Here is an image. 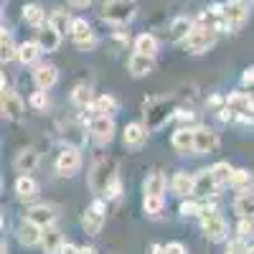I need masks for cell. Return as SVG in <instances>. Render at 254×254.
<instances>
[{
  "label": "cell",
  "mask_w": 254,
  "mask_h": 254,
  "mask_svg": "<svg viewBox=\"0 0 254 254\" xmlns=\"http://www.w3.org/2000/svg\"><path fill=\"white\" fill-rule=\"evenodd\" d=\"M79 252H81L79 247H74L71 242H66V244L61 247V252H59V254H79Z\"/></svg>",
  "instance_id": "cell-45"
},
{
  "label": "cell",
  "mask_w": 254,
  "mask_h": 254,
  "mask_svg": "<svg viewBox=\"0 0 254 254\" xmlns=\"http://www.w3.org/2000/svg\"><path fill=\"white\" fill-rule=\"evenodd\" d=\"M216 188H219V183H216L214 173H211V168H206V171H198V173H196L193 196H201V198L214 196V193H216Z\"/></svg>",
  "instance_id": "cell-16"
},
{
  "label": "cell",
  "mask_w": 254,
  "mask_h": 254,
  "mask_svg": "<svg viewBox=\"0 0 254 254\" xmlns=\"http://www.w3.org/2000/svg\"><path fill=\"white\" fill-rule=\"evenodd\" d=\"M226 107L234 112V115L249 120V117H254V97L247 94V92H231L226 97Z\"/></svg>",
  "instance_id": "cell-9"
},
{
  "label": "cell",
  "mask_w": 254,
  "mask_h": 254,
  "mask_svg": "<svg viewBox=\"0 0 254 254\" xmlns=\"http://www.w3.org/2000/svg\"><path fill=\"white\" fill-rule=\"evenodd\" d=\"M201 226H203V234L208 242H224L226 234H229V226L224 221V216H219L216 211H211L203 206L201 211Z\"/></svg>",
  "instance_id": "cell-5"
},
{
  "label": "cell",
  "mask_w": 254,
  "mask_h": 254,
  "mask_svg": "<svg viewBox=\"0 0 254 254\" xmlns=\"http://www.w3.org/2000/svg\"><path fill=\"white\" fill-rule=\"evenodd\" d=\"M226 254H249V244H247V239H242V237L231 239L229 247H226Z\"/></svg>",
  "instance_id": "cell-40"
},
{
  "label": "cell",
  "mask_w": 254,
  "mask_h": 254,
  "mask_svg": "<svg viewBox=\"0 0 254 254\" xmlns=\"http://www.w3.org/2000/svg\"><path fill=\"white\" fill-rule=\"evenodd\" d=\"M41 54H44V49H41L38 41H26V44H20V46H18V56H15V59L23 64V66H31V64L38 61Z\"/></svg>",
  "instance_id": "cell-23"
},
{
  "label": "cell",
  "mask_w": 254,
  "mask_h": 254,
  "mask_svg": "<svg viewBox=\"0 0 254 254\" xmlns=\"http://www.w3.org/2000/svg\"><path fill=\"white\" fill-rule=\"evenodd\" d=\"M252 173L247 171V168H239V171H234V178H231V186H234L237 190H239V193H242V190H249L252 188Z\"/></svg>",
  "instance_id": "cell-37"
},
{
  "label": "cell",
  "mask_w": 254,
  "mask_h": 254,
  "mask_svg": "<svg viewBox=\"0 0 254 254\" xmlns=\"http://www.w3.org/2000/svg\"><path fill=\"white\" fill-rule=\"evenodd\" d=\"M211 173H214V178H216V183H219V188H221V186H229V183H231V178H234V168L221 160V163H216V165H211Z\"/></svg>",
  "instance_id": "cell-35"
},
{
  "label": "cell",
  "mask_w": 254,
  "mask_h": 254,
  "mask_svg": "<svg viewBox=\"0 0 254 254\" xmlns=\"http://www.w3.org/2000/svg\"><path fill=\"white\" fill-rule=\"evenodd\" d=\"M15 193H18L20 198H33V196L38 193V183H36L31 176H18V181H15Z\"/></svg>",
  "instance_id": "cell-33"
},
{
  "label": "cell",
  "mask_w": 254,
  "mask_h": 254,
  "mask_svg": "<svg viewBox=\"0 0 254 254\" xmlns=\"http://www.w3.org/2000/svg\"><path fill=\"white\" fill-rule=\"evenodd\" d=\"M145 214H150V216H160V211L165 206V198L163 196H145Z\"/></svg>",
  "instance_id": "cell-38"
},
{
  "label": "cell",
  "mask_w": 254,
  "mask_h": 254,
  "mask_svg": "<svg viewBox=\"0 0 254 254\" xmlns=\"http://www.w3.org/2000/svg\"><path fill=\"white\" fill-rule=\"evenodd\" d=\"M120 196H122V181L115 178V181L110 183V188L104 190V198H107V201H115V198H120Z\"/></svg>",
  "instance_id": "cell-43"
},
{
  "label": "cell",
  "mask_w": 254,
  "mask_h": 254,
  "mask_svg": "<svg viewBox=\"0 0 254 254\" xmlns=\"http://www.w3.org/2000/svg\"><path fill=\"white\" fill-rule=\"evenodd\" d=\"M33 81H36V87L41 92H49L59 81V69L51 66V64H38V66L33 69Z\"/></svg>",
  "instance_id": "cell-11"
},
{
  "label": "cell",
  "mask_w": 254,
  "mask_h": 254,
  "mask_svg": "<svg viewBox=\"0 0 254 254\" xmlns=\"http://www.w3.org/2000/svg\"><path fill=\"white\" fill-rule=\"evenodd\" d=\"M104 214H107V206H104L102 198H97V201L81 214V226H84V231H87L89 237H97L99 231H102V226H104Z\"/></svg>",
  "instance_id": "cell-7"
},
{
  "label": "cell",
  "mask_w": 254,
  "mask_h": 254,
  "mask_svg": "<svg viewBox=\"0 0 254 254\" xmlns=\"http://www.w3.org/2000/svg\"><path fill=\"white\" fill-rule=\"evenodd\" d=\"M89 132L97 145H110L115 137V120L110 115H94L89 122Z\"/></svg>",
  "instance_id": "cell-8"
},
{
  "label": "cell",
  "mask_w": 254,
  "mask_h": 254,
  "mask_svg": "<svg viewBox=\"0 0 254 254\" xmlns=\"http://www.w3.org/2000/svg\"><path fill=\"white\" fill-rule=\"evenodd\" d=\"M193 20H190L188 15H178L173 23H171V31H168V38L173 41V44H183V41L190 36V31H193Z\"/></svg>",
  "instance_id": "cell-20"
},
{
  "label": "cell",
  "mask_w": 254,
  "mask_h": 254,
  "mask_svg": "<svg viewBox=\"0 0 254 254\" xmlns=\"http://www.w3.org/2000/svg\"><path fill=\"white\" fill-rule=\"evenodd\" d=\"M193 186H196V176H190L186 171L173 176V193H178L181 198L186 196H193Z\"/></svg>",
  "instance_id": "cell-25"
},
{
  "label": "cell",
  "mask_w": 254,
  "mask_h": 254,
  "mask_svg": "<svg viewBox=\"0 0 254 254\" xmlns=\"http://www.w3.org/2000/svg\"><path fill=\"white\" fill-rule=\"evenodd\" d=\"M31 107L44 112V110L49 107V97H46V92H41V89H38V92H33V94H31Z\"/></svg>",
  "instance_id": "cell-42"
},
{
  "label": "cell",
  "mask_w": 254,
  "mask_h": 254,
  "mask_svg": "<svg viewBox=\"0 0 254 254\" xmlns=\"http://www.w3.org/2000/svg\"><path fill=\"white\" fill-rule=\"evenodd\" d=\"M219 120H221V122H226V120H234V112H231L229 107H224V110H219Z\"/></svg>",
  "instance_id": "cell-47"
},
{
  "label": "cell",
  "mask_w": 254,
  "mask_h": 254,
  "mask_svg": "<svg viewBox=\"0 0 254 254\" xmlns=\"http://www.w3.org/2000/svg\"><path fill=\"white\" fill-rule=\"evenodd\" d=\"M234 211L239 214V219L254 216V190H242V193L234 198Z\"/></svg>",
  "instance_id": "cell-27"
},
{
  "label": "cell",
  "mask_w": 254,
  "mask_h": 254,
  "mask_svg": "<svg viewBox=\"0 0 254 254\" xmlns=\"http://www.w3.org/2000/svg\"><path fill=\"white\" fill-rule=\"evenodd\" d=\"M135 10H137V0H104L102 3V20L122 26V23L135 18Z\"/></svg>",
  "instance_id": "cell-3"
},
{
  "label": "cell",
  "mask_w": 254,
  "mask_h": 254,
  "mask_svg": "<svg viewBox=\"0 0 254 254\" xmlns=\"http://www.w3.org/2000/svg\"><path fill=\"white\" fill-rule=\"evenodd\" d=\"M135 54H145V56H155L158 54V38L150 33H140L135 38Z\"/></svg>",
  "instance_id": "cell-30"
},
{
  "label": "cell",
  "mask_w": 254,
  "mask_h": 254,
  "mask_svg": "<svg viewBox=\"0 0 254 254\" xmlns=\"http://www.w3.org/2000/svg\"><path fill=\"white\" fill-rule=\"evenodd\" d=\"M203 206L196 203V201H183L181 203V216H201Z\"/></svg>",
  "instance_id": "cell-41"
},
{
  "label": "cell",
  "mask_w": 254,
  "mask_h": 254,
  "mask_svg": "<svg viewBox=\"0 0 254 254\" xmlns=\"http://www.w3.org/2000/svg\"><path fill=\"white\" fill-rule=\"evenodd\" d=\"M79 254H94V249H92V247H87V249H81Z\"/></svg>",
  "instance_id": "cell-50"
},
{
  "label": "cell",
  "mask_w": 254,
  "mask_h": 254,
  "mask_svg": "<svg viewBox=\"0 0 254 254\" xmlns=\"http://www.w3.org/2000/svg\"><path fill=\"white\" fill-rule=\"evenodd\" d=\"M214 44H216V31H214V26H196L193 31H190V36L183 41V49H186L188 54H203V51H208Z\"/></svg>",
  "instance_id": "cell-4"
},
{
  "label": "cell",
  "mask_w": 254,
  "mask_h": 254,
  "mask_svg": "<svg viewBox=\"0 0 254 254\" xmlns=\"http://www.w3.org/2000/svg\"><path fill=\"white\" fill-rule=\"evenodd\" d=\"M176 115H178V107L173 99H150L145 107V127L147 130H158Z\"/></svg>",
  "instance_id": "cell-2"
},
{
  "label": "cell",
  "mask_w": 254,
  "mask_h": 254,
  "mask_svg": "<svg viewBox=\"0 0 254 254\" xmlns=\"http://www.w3.org/2000/svg\"><path fill=\"white\" fill-rule=\"evenodd\" d=\"M165 252H168V254H188V249H186L181 242H171V244H165Z\"/></svg>",
  "instance_id": "cell-44"
},
{
  "label": "cell",
  "mask_w": 254,
  "mask_h": 254,
  "mask_svg": "<svg viewBox=\"0 0 254 254\" xmlns=\"http://www.w3.org/2000/svg\"><path fill=\"white\" fill-rule=\"evenodd\" d=\"M150 252H153V254H168L163 244H153V249H150Z\"/></svg>",
  "instance_id": "cell-49"
},
{
  "label": "cell",
  "mask_w": 254,
  "mask_h": 254,
  "mask_svg": "<svg viewBox=\"0 0 254 254\" xmlns=\"http://www.w3.org/2000/svg\"><path fill=\"white\" fill-rule=\"evenodd\" d=\"M237 231H239V237H242V239H252V237H254V216H249V219H239Z\"/></svg>",
  "instance_id": "cell-39"
},
{
  "label": "cell",
  "mask_w": 254,
  "mask_h": 254,
  "mask_svg": "<svg viewBox=\"0 0 254 254\" xmlns=\"http://www.w3.org/2000/svg\"><path fill=\"white\" fill-rule=\"evenodd\" d=\"M23 20H26L28 26H33V28H41V26L49 23V20H46V10L41 8L38 3H28L23 8Z\"/></svg>",
  "instance_id": "cell-28"
},
{
  "label": "cell",
  "mask_w": 254,
  "mask_h": 254,
  "mask_svg": "<svg viewBox=\"0 0 254 254\" xmlns=\"http://www.w3.org/2000/svg\"><path fill=\"white\" fill-rule=\"evenodd\" d=\"M71 102L76 104V107H81V110L92 107V104H94V94H92L89 84H79V87L71 92Z\"/></svg>",
  "instance_id": "cell-31"
},
{
  "label": "cell",
  "mask_w": 254,
  "mask_h": 254,
  "mask_svg": "<svg viewBox=\"0 0 254 254\" xmlns=\"http://www.w3.org/2000/svg\"><path fill=\"white\" fill-rule=\"evenodd\" d=\"M41 247H44L46 254H59L61 247H64V237L56 226H49L44 229V239H41Z\"/></svg>",
  "instance_id": "cell-26"
},
{
  "label": "cell",
  "mask_w": 254,
  "mask_h": 254,
  "mask_svg": "<svg viewBox=\"0 0 254 254\" xmlns=\"http://www.w3.org/2000/svg\"><path fill=\"white\" fill-rule=\"evenodd\" d=\"M41 239H44V229L41 226H36L33 221H23L18 226V242L23 244V247H36V244H41Z\"/></svg>",
  "instance_id": "cell-19"
},
{
  "label": "cell",
  "mask_w": 254,
  "mask_h": 254,
  "mask_svg": "<svg viewBox=\"0 0 254 254\" xmlns=\"http://www.w3.org/2000/svg\"><path fill=\"white\" fill-rule=\"evenodd\" d=\"M249 254H254V249H249Z\"/></svg>",
  "instance_id": "cell-51"
},
{
  "label": "cell",
  "mask_w": 254,
  "mask_h": 254,
  "mask_svg": "<svg viewBox=\"0 0 254 254\" xmlns=\"http://www.w3.org/2000/svg\"><path fill=\"white\" fill-rule=\"evenodd\" d=\"M147 127L140 125V122H130V125H125V145L127 147H140L145 140H147Z\"/></svg>",
  "instance_id": "cell-22"
},
{
  "label": "cell",
  "mask_w": 254,
  "mask_h": 254,
  "mask_svg": "<svg viewBox=\"0 0 254 254\" xmlns=\"http://www.w3.org/2000/svg\"><path fill=\"white\" fill-rule=\"evenodd\" d=\"M36 41L41 44V49H44L46 54H54V51L61 46V33H59L51 23H46V26H41V28H38Z\"/></svg>",
  "instance_id": "cell-18"
},
{
  "label": "cell",
  "mask_w": 254,
  "mask_h": 254,
  "mask_svg": "<svg viewBox=\"0 0 254 254\" xmlns=\"http://www.w3.org/2000/svg\"><path fill=\"white\" fill-rule=\"evenodd\" d=\"M181 122H190V120H193V112H190V110H178V115H176Z\"/></svg>",
  "instance_id": "cell-46"
},
{
  "label": "cell",
  "mask_w": 254,
  "mask_h": 254,
  "mask_svg": "<svg viewBox=\"0 0 254 254\" xmlns=\"http://www.w3.org/2000/svg\"><path fill=\"white\" fill-rule=\"evenodd\" d=\"M120 178L117 176V160L115 158H97L92 171H89V188L92 193L97 196H104V190L110 188V183Z\"/></svg>",
  "instance_id": "cell-1"
},
{
  "label": "cell",
  "mask_w": 254,
  "mask_h": 254,
  "mask_svg": "<svg viewBox=\"0 0 254 254\" xmlns=\"http://www.w3.org/2000/svg\"><path fill=\"white\" fill-rule=\"evenodd\" d=\"M3 115L5 120H13V122L23 117V102H20V97L13 89L5 87V79H3Z\"/></svg>",
  "instance_id": "cell-10"
},
{
  "label": "cell",
  "mask_w": 254,
  "mask_h": 254,
  "mask_svg": "<svg viewBox=\"0 0 254 254\" xmlns=\"http://www.w3.org/2000/svg\"><path fill=\"white\" fill-rule=\"evenodd\" d=\"M79 168H81V153H79V147L66 145L59 153V158H56V173L61 178H71V176L79 173Z\"/></svg>",
  "instance_id": "cell-6"
},
{
  "label": "cell",
  "mask_w": 254,
  "mask_h": 254,
  "mask_svg": "<svg viewBox=\"0 0 254 254\" xmlns=\"http://www.w3.org/2000/svg\"><path fill=\"white\" fill-rule=\"evenodd\" d=\"M127 69H130L132 76H147L153 71V56H145V54H132L130 61H127Z\"/></svg>",
  "instance_id": "cell-24"
},
{
  "label": "cell",
  "mask_w": 254,
  "mask_h": 254,
  "mask_svg": "<svg viewBox=\"0 0 254 254\" xmlns=\"http://www.w3.org/2000/svg\"><path fill=\"white\" fill-rule=\"evenodd\" d=\"M196 130V153L206 155V153H214L219 147V135L208 127H193Z\"/></svg>",
  "instance_id": "cell-14"
},
{
  "label": "cell",
  "mask_w": 254,
  "mask_h": 254,
  "mask_svg": "<svg viewBox=\"0 0 254 254\" xmlns=\"http://www.w3.org/2000/svg\"><path fill=\"white\" fill-rule=\"evenodd\" d=\"M173 147L178 153H196V130H190V127H178L171 137Z\"/></svg>",
  "instance_id": "cell-15"
},
{
  "label": "cell",
  "mask_w": 254,
  "mask_h": 254,
  "mask_svg": "<svg viewBox=\"0 0 254 254\" xmlns=\"http://www.w3.org/2000/svg\"><path fill=\"white\" fill-rule=\"evenodd\" d=\"M38 153L33 150V147H26V150H20L18 155H15V160H13V165H15V171L20 173V176H31L36 168H38Z\"/></svg>",
  "instance_id": "cell-17"
},
{
  "label": "cell",
  "mask_w": 254,
  "mask_h": 254,
  "mask_svg": "<svg viewBox=\"0 0 254 254\" xmlns=\"http://www.w3.org/2000/svg\"><path fill=\"white\" fill-rule=\"evenodd\" d=\"M69 5H71V8H89L92 0H69Z\"/></svg>",
  "instance_id": "cell-48"
},
{
  "label": "cell",
  "mask_w": 254,
  "mask_h": 254,
  "mask_svg": "<svg viewBox=\"0 0 254 254\" xmlns=\"http://www.w3.org/2000/svg\"><path fill=\"white\" fill-rule=\"evenodd\" d=\"M165 186H168V181H165L163 173L147 176V181H145V196H163L165 193Z\"/></svg>",
  "instance_id": "cell-34"
},
{
  "label": "cell",
  "mask_w": 254,
  "mask_h": 254,
  "mask_svg": "<svg viewBox=\"0 0 254 254\" xmlns=\"http://www.w3.org/2000/svg\"><path fill=\"white\" fill-rule=\"evenodd\" d=\"M0 56H3V61H10L13 56H18V46L13 44V36L8 28H3V33H0Z\"/></svg>",
  "instance_id": "cell-36"
},
{
  "label": "cell",
  "mask_w": 254,
  "mask_h": 254,
  "mask_svg": "<svg viewBox=\"0 0 254 254\" xmlns=\"http://www.w3.org/2000/svg\"><path fill=\"white\" fill-rule=\"evenodd\" d=\"M49 23L64 36L66 31H71V26H74V20H71V15H69V10H64V8H56L51 15H49Z\"/></svg>",
  "instance_id": "cell-29"
},
{
  "label": "cell",
  "mask_w": 254,
  "mask_h": 254,
  "mask_svg": "<svg viewBox=\"0 0 254 254\" xmlns=\"http://www.w3.org/2000/svg\"><path fill=\"white\" fill-rule=\"evenodd\" d=\"M120 110V102L112 97V94H99L97 99H94V112L97 115H115Z\"/></svg>",
  "instance_id": "cell-32"
},
{
  "label": "cell",
  "mask_w": 254,
  "mask_h": 254,
  "mask_svg": "<svg viewBox=\"0 0 254 254\" xmlns=\"http://www.w3.org/2000/svg\"><path fill=\"white\" fill-rule=\"evenodd\" d=\"M28 221H33L36 226H41V229H49V226H54V221H56V211H54V206H33L31 211H28Z\"/></svg>",
  "instance_id": "cell-21"
},
{
  "label": "cell",
  "mask_w": 254,
  "mask_h": 254,
  "mask_svg": "<svg viewBox=\"0 0 254 254\" xmlns=\"http://www.w3.org/2000/svg\"><path fill=\"white\" fill-rule=\"evenodd\" d=\"M71 38H74V44H76L79 49H92V46H94V33H92V26H89L84 18H74Z\"/></svg>",
  "instance_id": "cell-13"
},
{
  "label": "cell",
  "mask_w": 254,
  "mask_h": 254,
  "mask_svg": "<svg viewBox=\"0 0 254 254\" xmlns=\"http://www.w3.org/2000/svg\"><path fill=\"white\" fill-rule=\"evenodd\" d=\"M224 18H226V23H229L231 31H239L247 23L249 10H247V5L242 3V0H231V3L226 5V10H224Z\"/></svg>",
  "instance_id": "cell-12"
}]
</instances>
